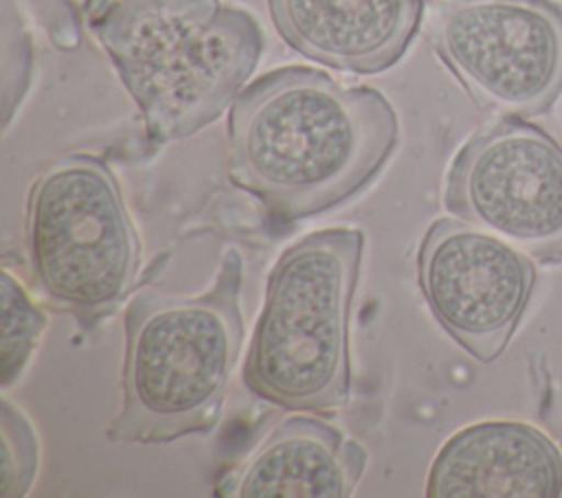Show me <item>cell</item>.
<instances>
[{
    "label": "cell",
    "mask_w": 562,
    "mask_h": 498,
    "mask_svg": "<svg viewBox=\"0 0 562 498\" xmlns=\"http://www.w3.org/2000/svg\"><path fill=\"white\" fill-rule=\"evenodd\" d=\"M397 138V114L380 90L281 66L231 103L226 167L231 182L255 195L274 222L292 224L364 191Z\"/></svg>",
    "instance_id": "6da1fadb"
},
{
    "label": "cell",
    "mask_w": 562,
    "mask_h": 498,
    "mask_svg": "<svg viewBox=\"0 0 562 498\" xmlns=\"http://www.w3.org/2000/svg\"><path fill=\"white\" fill-rule=\"evenodd\" d=\"M81 11L154 145L217 121L263 53L257 20L224 0H81Z\"/></svg>",
    "instance_id": "7a4b0ae2"
},
{
    "label": "cell",
    "mask_w": 562,
    "mask_h": 498,
    "mask_svg": "<svg viewBox=\"0 0 562 498\" xmlns=\"http://www.w3.org/2000/svg\"><path fill=\"white\" fill-rule=\"evenodd\" d=\"M241 252L228 248L198 294L138 292L125 307L121 410L110 441L160 445L211 432L241 353Z\"/></svg>",
    "instance_id": "3957f363"
},
{
    "label": "cell",
    "mask_w": 562,
    "mask_h": 498,
    "mask_svg": "<svg viewBox=\"0 0 562 498\" xmlns=\"http://www.w3.org/2000/svg\"><path fill=\"white\" fill-rule=\"evenodd\" d=\"M362 250L364 233L338 226L305 235L274 261L241 371L255 397L292 412L349 401Z\"/></svg>",
    "instance_id": "277c9868"
},
{
    "label": "cell",
    "mask_w": 562,
    "mask_h": 498,
    "mask_svg": "<svg viewBox=\"0 0 562 498\" xmlns=\"http://www.w3.org/2000/svg\"><path fill=\"white\" fill-rule=\"evenodd\" d=\"M24 246L40 296L81 329L110 318L134 292L143 246L110 165L68 154L26 195Z\"/></svg>",
    "instance_id": "5b68a950"
},
{
    "label": "cell",
    "mask_w": 562,
    "mask_h": 498,
    "mask_svg": "<svg viewBox=\"0 0 562 498\" xmlns=\"http://www.w3.org/2000/svg\"><path fill=\"white\" fill-rule=\"evenodd\" d=\"M428 39L485 110L547 112L562 92V9L549 0H441Z\"/></svg>",
    "instance_id": "8992f818"
},
{
    "label": "cell",
    "mask_w": 562,
    "mask_h": 498,
    "mask_svg": "<svg viewBox=\"0 0 562 498\" xmlns=\"http://www.w3.org/2000/svg\"><path fill=\"white\" fill-rule=\"evenodd\" d=\"M443 206L538 261H562V147L520 116L476 129L454 154Z\"/></svg>",
    "instance_id": "52a82bcc"
},
{
    "label": "cell",
    "mask_w": 562,
    "mask_h": 498,
    "mask_svg": "<svg viewBox=\"0 0 562 498\" xmlns=\"http://www.w3.org/2000/svg\"><path fill=\"white\" fill-rule=\"evenodd\" d=\"M422 296L439 327L474 360H496L533 290V265L507 239L465 219L439 217L417 252Z\"/></svg>",
    "instance_id": "ba28073f"
},
{
    "label": "cell",
    "mask_w": 562,
    "mask_h": 498,
    "mask_svg": "<svg viewBox=\"0 0 562 498\" xmlns=\"http://www.w3.org/2000/svg\"><path fill=\"white\" fill-rule=\"evenodd\" d=\"M279 37L321 66L378 75L415 39L426 0H266Z\"/></svg>",
    "instance_id": "9c48e42d"
},
{
    "label": "cell",
    "mask_w": 562,
    "mask_h": 498,
    "mask_svg": "<svg viewBox=\"0 0 562 498\" xmlns=\"http://www.w3.org/2000/svg\"><path fill=\"white\" fill-rule=\"evenodd\" d=\"M562 454L538 428L483 421L454 432L430 463V498H555Z\"/></svg>",
    "instance_id": "30bf717a"
},
{
    "label": "cell",
    "mask_w": 562,
    "mask_h": 498,
    "mask_svg": "<svg viewBox=\"0 0 562 498\" xmlns=\"http://www.w3.org/2000/svg\"><path fill=\"white\" fill-rule=\"evenodd\" d=\"M367 450L316 417H288L215 483L224 498H349Z\"/></svg>",
    "instance_id": "8fae6325"
},
{
    "label": "cell",
    "mask_w": 562,
    "mask_h": 498,
    "mask_svg": "<svg viewBox=\"0 0 562 498\" xmlns=\"http://www.w3.org/2000/svg\"><path fill=\"white\" fill-rule=\"evenodd\" d=\"M0 380L2 388L7 391L22 377L26 364L31 362V355L35 353L46 329V314L31 301L22 283L7 270L0 276Z\"/></svg>",
    "instance_id": "7c38bea8"
},
{
    "label": "cell",
    "mask_w": 562,
    "mask_h": 498,
    "mask_svg": "<svg viewBox=\"0 0 562 498\" xmlns=\"http://www.w3.org/2000/svg\"><path fill=\"white\" fill-rule=\"evenodd\" d=\"M0 496H26L40 467V441L29 417L9 399L0 404Z\"/></svg>",
    "instance_id": "4fadbf2b"
},
{
    "label": "cell",
    "mask_w": 562,
    "mask_h": 498,
    "mask_svg": "<svg viewBox=\"0 0 562 498\" xmlns=\"http://www.w3.org/2000/svg\"><path fill=\"white\" fill-rule=\"evenodd\" d=\"M31 39L13 0H2V123H11L31 79Z\"/></svg>",
    "instance_id": "5bb4252c"
}]
</instances>
